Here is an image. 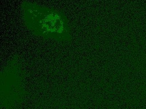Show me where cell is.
Wrapping results in <instances>:
<instances>
[{
    "label": "cell",
    "instance_id": "6da1fadb",
    "mask_svg": "<svg viewBox=\"0 0 146 109\" xmlns=\"http://www.w3.org/2000/svg\"><path fill=\"white\" fill-rule=\"evenodd\" d=\"M21 8L27 26L36 34L56 39L66 34V20L59 11L27 1Z\"/></svg>",
    "mask_w": 146,
    "mask_h": 109
}]
</instances>
